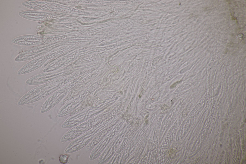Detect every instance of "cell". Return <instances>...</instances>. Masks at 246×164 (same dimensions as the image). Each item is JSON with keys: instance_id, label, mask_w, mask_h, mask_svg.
<instances>
[{"instance_id": "cell-1", "label": "cell", "mask_w": 246, "mask_h": 164, "mask_svg": "<svg viewBox=\"0 0 246 164\" xmlns=\"http://www.w3.org/2000/svg\"><path fill=\"white\" fill-rule=\"evenodd\" d=\"M93 126L91 120L73 127L63 135L61 139V142L63 143L75 139L92 128Z\"/></svg>"}, {"instance_id": "cell-2", "label": "cell", "mask_w": 246, "mask_h": 164, "mask_svg": "<svg viewBox=\"0 0 246 164\" xmlns=\"http://www.w3.org/2000/svg\"><path fill=\"white\" fill-rule=\"evenodd\" d=\"M69 156L67 154L61 155L59 158V160L60 163L62 164H66L68 161Z\"/></svg>"}]
</instances>
